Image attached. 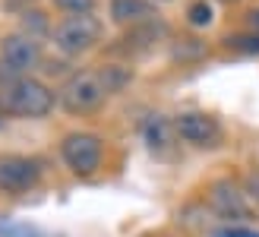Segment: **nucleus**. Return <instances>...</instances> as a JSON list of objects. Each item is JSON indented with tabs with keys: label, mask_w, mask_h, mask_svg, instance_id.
<instances>
[{
	"label": "nucleus",
	"mask_w": 259,
	"mask_h": 237,
	"mask_svg": "<svg viewBox=\"0 0 259 237\" xmlns=\"http://www.w3.org/2000/svg\"><path fill=\"white\" fill-rule=\"evenodd\" d=\"M32 4H35V0H4V10H10V13H19V10H22V13H25Z\"/></svg>",
	"instance_id": "obj_19"
},
{
	"label": "nucleus",
	"mask_w": 259,
	"mask_h": 237,
	"mask_svg": "<svg viewBox=\"0 0 259 237\" xmlns=\"http://www.w3.org/2000/svg\"><path fill=\"white\" fill-rule=\"evenodd\" d=\"M209 206L215 209V215H222L228 221H243L253 215L250 200L234 180H215L209 190Z\"/></svg>",
	"instance_id": "obj_8"
},
{
	"label": "nucleus",
	"mask_w": 259,
	"mask_h": 237,
	"mask_svg": "<svg viewBox=\"0 0 259 237\" xmlns=\"http://www.w3.org/2000/svg\"><path fill=\"white\" fill-rule=\"evenodd\" d=\"M250 196H253L256 206H259V174H253V177H250Z\"/></svg>",
	"instance_id": "obj_20"
},
{
	"label": "nucleus",
	"mask_w": 259,
	"mask_h": 237,
	"mask_svg": "<svg viewBox=\"0 0 259 237\" xmlns=\"http://www.w3.org/2000/svg\"><path fill=\"white\" fill-rule=\"evenodd\" d=\"M174 139H177V130H174V121H167L164 114H149L142 121V142L149 146L152 155H171L174 149Z\"/></svg>",
	"instance_id": "obj_10"
},
{
	"label": "nucleus",
	"mask_w": 259,
	"mask_h": 237,
	"mask_svg": "<svg viewBox=\"0 0 259 237\" xmlns=\"http://www.w3.org/2000/svg\"><path fill=\"white\" fill-rule=\"evenodd\" d=\"M101 73H105V86H108L111 95H117L120 89H126L133 83V70L120 67V63H108V67H101Z\"/></svg>",
	"instance_id": "obj_13"
},
{
	"label": "nucleus",
	"mask_w": 259,
	"mask_h": 237,
	"mask_svg": "<svg viewBox=\"0 0 259 237\" xmlns=\"http://www.w3.org/2000/svg\"><path fill=\"white\" fill-rule=\"evenodd\" d=\"M60 158L76 177H92L101 168V158H105V142L98 133H89V130H76L67 133L60 142Z\"/></svg>",
	"instance_id": "obj_5"
},
{
	"label": "nucleus",
	"mask_w": 259,
	"mask_h": 237,
	"mask_svg": "<svg viewBox=\"0 0 259 237\" xmlns=\"http://www.w3.org/2000/svg\"><path fill=\"white\" fill-rule=\"evenodd\" d=\"M108 95L111 92L105 86V73L101 70H79L60 86L57 104L67 114H89V111H98Z\"/></svg>",
	"instance_id": "obj_3"
},
{
	"label": "nucleus",
	"mask_w": 259,
	"mask_h": 237,
	"mask_svg": "<svg viewBox=\"0 0 259 237\" xmlns=\"http://www.w3.org/2000/svg\"><path fill=\"white\" fill-rule=\"evenodd\" d=\"M57 92H51L35 76H19L0 86V108L7 117H22V121H41L54 111Z\"/></svg>",
	"instance_id": "obj_1"
},
{
	"label": "nucleus",
	"mask_w": 259,
	"mask_h": 237,
	"mask_svg": "<svg viewBox=\"0 0 259 237\" xmlns=\"http://www.w3.org/2000/svg\"><path fill=\"white\" fill-rule=\"evenodd\" d=\"M158 13L149 0H111V19L117 25H142V22H152Z\"/></svg>",
	"instance_id": "obj_11"
},
{
	"label": "nucleus",
	"mask_w": 259,
	"mask_h": 237,
	"mask_svg": "<svg viewBox=\"0 0 259 237\" xmlns=\"http://www.w3.org/2000/svg\"><path fill=\"white\" fill-rule=\"evenodd\" d=\"M250 29H253V32H259V10H253V13H250Z\"/></svg>",
	"instance_id": "obj_21"
},
{
	"label": "nucleus",
	"mask_w": 259,
	"mask_h": 237,
	"mask_svg": "<svg viewBox=\"0 0 259 237\" xmlns=\"http://www.w3.org/2000/svg\"><path fill=\"white\" fill-rule=\"evenodd\" d=\"M54 7L67 16H82V13H95V0H54Z\"/></svg>",
	"instance_id": "obj_16"
},
{
	"label": "nucleus",
	"mask_w": 259,
	"mask_h": 237,
	"mask_svg": "<svg viewBox=\"0 0 259 237\" xmlns=\"http://www.w3.org/2000/svg\"><path fill=\"white\" fill-rule=\"evenodd\" d=\"M0 234L4 237H45V234H38L35 228H10V225H0Z\"/></svg>",
	"instance_id": "obj_18"
},
{
	"label": "nucleus",
	"mask_w": 259,
	"mask_h": 237,
	"mask_svg": "<svg viewBox=\"0 0 259 237\" xmlns=\"http://www.w3.org/2000/svg\"><path fill=\"white\" fill-rule=\"evenodd\" d=\"M38 63H41V42L38 38L25 32H13L0 42V76H4V83L19 76H32V70H38Z\"/></svg>",
	"instance_id": "obj_4"
},
{
	"label": "nucleus",
	"mask_w": 259,
	"mask_h": 237,
	"mask_svg": "<svg viewBox=\"0 0 259 237\" xmlns=\"http://www.w3.org/2000/svg\"><path fill=\"white\" fill-rule=\"evenodd\" d=\"M215 237H259V231H253V228H247V225H228V228H222Z\"/></svg>",
	"instance_id": "obj_17"
},
{
	"label": "nucleus",
	"mask_w": 259,
	"mask_h": 237,
	"mask_svg": "<svg viewBox=\"0 0 259 237\" xmlns=\"http://www.w3.org/2000/svg\"><path fill=\"white\" fill-rule=\"evenodd\" d=\"M225 45L237 54H259V32H237V35H228Z\"/></svg>",
	"instance_id": "obj_15"
},
{
	"label": "nucleus",
	"mask_w": 259,
	"mask_h": 237,
	"mask_svg": "<svg viewBox=\"0 0 259 237\" xmlns=\"http://www.w3.org/2000/svg\"><path fill=\"white\" fill-rule=\"evenodd\" d=\"M222 4H237V0H222Z\"/></svg>",
	"instance_id": "obj_23"
},
{
	"label": "nucleus",
	"mask_w": 259,
	"mask_h": 237,
	"mask_svg": "<svg viewBox=\"0 0 259 237\" xmlns=\"http://www.w3.org/2000/svg\"><path fill=\"white\" fill-rule=\"evenodd\" d=\"M164 35H167V29L158 19L142 22V25H130L126 35L120 38V45H114L111 51H120V54H146V51H152Z\"/></svg>",
	"instance_id": "obj_9"
},
{
	"label": "nucleus",
	"mask_w": 259,
	"mask_h": 237,
	"mask_svg": "<svg viewBox=\"0 0 259 237\" xmlns=\"http://www.w3.org/2000/svg\"><path fill=\"white\" fill-rule=\"evenodd\" d=\"M171 54H174V60H180V63L199 60V57H205V42H199V38H180Z\"/></svg>",
	"instance_id": "obj_14"
},
{
	"label": "nucleus",
	"mask_w": 259,
	"mask_h": 237,
	"mask_svg": "<svg viewBox=\"0 0 259 237\" xmlns=\"http://www.w3.org/2000/svg\"><path fill=\"white\" fill-rule=\"evenodd\" d=\"M41 174H45V165L32 155H13V152L0 155V190L4 193H13V196L29 193L38 187Z\"/></svg>",
	"instance_id": "obj_6"
},
{
	"label": "nucleus",
	"mask_w": 259,
	"mask_h": 237,
	"mask_svg": "<svg viewBox=\"0 0 259 237\" xmlns=\"http://www.w3.org/2000/svg\"><path fill=\"white\" fill-rule=\"evenodd\" d=\"M187 22L193 25V29H209V25L215 22V7L209 4V0H193V4L187 7Z\"/></svg>",
	"instance_id": "obj_12"
},
{
	"label": "nucleus",
	"mask_w": 259,
	"mask_h": 237,
	"mask_svg": "<svg viewBox=\"0 0 259 237\" xmlns=\"http://www.w3.org/2000/svg\"><path fill=\"white\" fill-rule=\"evenodd\" d=\"M4 117H7V114H4V108H0V127H4Z\"/></svg>",
	"instance_id": "obj_22"
},
{
	"label": "nucleus",
	"mask_w": 259,
	"mask_h": 237,
	"mask_svg": "<svg viewBox=\"0 0 259 237\" xmlns=\"http://www.w3.org/2000/svg\"><path fill=\"white\" fill-rule=\"evenodd\" d=\"M174 130H177V139H184L187 146H196V149H215V146H222V139H225V130L218 124V117L205 114V111L177 114Z\"/></svg>",
	"instance_id": "obj_7"
},
{
	"label": "nucleus",
	"mask_w": 259,
	"mask_h": 237,
	"mask_svg": "<svg viewBox=\"0 0 259 237\" xmlns=\"http://www.w3.org/2000/svg\"><path fill=\"white\" fill-rule=\"evenodd\" d=\"M51 42L63 57H82L95 51L105 42V22L95 13H82V16H63L54 29H51Z\"/></svg>",
	"instance_id": "obj_2"
}]
</instances>
